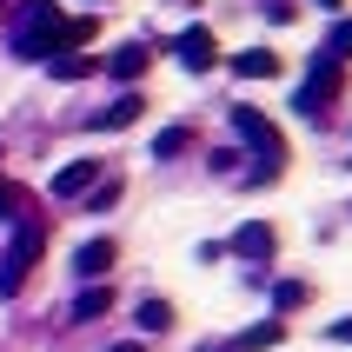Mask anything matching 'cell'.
Masks as SVG:
<instances>
[{"instance_id":"20","label":"cell","mask_w":352,"mask_h":352,"mask_svg":"<svg viewBox=\"0 0 352 352\" xmlns=\"http://www.w3.org/2000/svg\"><path fill=\"white\" fill-rule=\"evenodd\" d=\"M319 7H326V14H339V0H319Z\"/></svg>"},{"instance_id":"6","label":"cell","mask_w":352,"mask_h":352,"mask_svg":"<svg viewBox=\"0 0 352 352\" xmlns=\"http://www.w3.org/2000/svg\"><path fill=\"white\" fill-rule=\"evenodd\" d=\"M213 27H186V34H179V60H186V67H193V74H206V67H213Z\"/></svg>"},{"instance_id":"9","label":"cell","mask_w":352,"mask_h":352,"mask_svg":"<svg viewBox=\"0 0 352 352\" xmlns=\"http://www.w3.org/2000/svg\"><path fill=\"white\" fill-rule=\"evenodd\" d=\"M146 60H153L146 47H120V54H113V60H100V67H107L113 80H126V87H133V80L146 74Z\"/></svg>"},{"instance_id":"15","label":"cell","mask_w":352,"mask_h":352,"mask_svg":"<svg viewBox=\"0 0 352 352\" xmlns=\"http://www.w3.org/2000/svg\"><path fill=\"white\" fill-rule=\"evenodd\" d=\"M94 67H100L94 54H67V60H54V74H60V80H87Z\"/></svg>"},{"instance_id":"10","label":"cell","mask_w":352,"mask_h":352,"mask_svg":"<svg viewBox=\"0 0 352 352\" xmlns=\"http://www.w3.org/2000/svg\"><path fill=\"white\" fill-rule=\"evenodd\" d=\"M233 253H246V259H259V253H273V226H266V219H253V226H239V239H233Z\"/></svg>"},{"instance_id":"19","label":"cell","mask_w":352,"mask_h":352,"mask_svg":"<svg viewBox=\"0 0 352 352\" xmlns=\"http://www.w3.org/2000/svg\"><path fill=\"white\" fill-rule=\"evenodd\" d=\"M107 352H146V346H140V339H126V346H107Z\"/></svg>"},{"instance_id":"11","label":"cell","mask_w":352,"mask_h":352,"mask_svg":"<svg viewBox=\"0 0 352 352\" xmlns=\"http://www.w3.org/2000/svg\"><path fill=\"white\" fill-rule=\"evenodd\" d=\"M140 107H146V100H140V94H120L113 107H107V113L94 120V126H133V120H140Z\"/></svg>"},{"instance_id":"12","label":"cell","mask_w":352,"mask_h":352,"mask_svg":"<svg viewBox=\"0 0 352 352\" xmlns=\"http://www.w3.org/2000/svg\"><path fill=\"white\" fill-rule=\"evenodd\" d=\"M107 306H113V286H87V293L74 299V319H100Z\"/></svg>"},{"instance_id":"8","label":"cell","mask_w":352,"mask_h":352,"mask_svg":"<svg viewBox=\"0 0 352 352\" xmlns=\"http://www.w3.org/2000/svg\"><path fill=\"white\" fill-rule=\"evenodd\" d=\"M233 74H239V80H273V74H279V54L246 47V54H233Z\"/></svg>"},{"instance_id":"1","label":"cell","mask_w":352,"mask_h":352,"mask_svg":"<svg viewBox=\"0 0 352 352\" xmlns=\"http://www.w3.org/2000/svg\"><path fill=\"white\" fill-rule=\"evenodd\" d=\"M40 246H47V219H20L14 246H7V259H0V293H20V286H27Z\"/></svg>"},{"instance_id":"13","label":"cell","mask_w":352,"mask_h":352,"mask_svg":"<svg viewBox=\"0 0 352 352\" xmlns=\"http://www.w3.org/2000/svg\"><path fill=\"white\" fill-rule=\"evenodd\" d=\"M166 326H173V306L166 299H146L140 306V333H166Z\"/></svg>"},{"instance_id":"14","label":"cell","mask_w":352,"mask_h":352,"mask_svg":"<svg viewBox=\"0 0 352 352\" xmlns=\"http://www.w3.org/2000/svg\"><path fill=\"white\" fill-rule=\"evenodd\" d=\"M186 146H193V133H186V126H166V133L153 140V160H173V153H186Z\"/></svg>"},{"instance_id":"2","label":"cell","mask_w":352,"mask_h":352,"mask_svg":"<svg viewBox=\"0 0 352 352\" xmlns=\"http://www.w3.org/2000/svg\"><path fill=\"white\" fill-rule=\"evenodd\" d=\"M54 34H60V7H54V0H34V7H27V20H20V40H14V54H20V60H40V54H54Z\"/></svg>"},{"instance_id":"7","label":"cell","mask_w":352,"mask_h":352,"mask_svg":"<svg viewBox=\"0 0 352 352\" xmlns=\"http://www.w3.org/2000/svg\"><path fill=\"white\" fill-rule=\"evenodd\" d=\"M107 266H113V239H87L74 253V273L80 279H107Z\"/></svg>"},{"instance_id":"16","label":"cell","mask_w":352,"mask_h":352,"mask_svg":"<svg viewBox=\"0 0 352 352\" xmlns=\"http://www.w3.org/2000/svg\"><path fill=\"white\" fill-rule=\"evenodd\" d=\"M279 339H286V326H279V319H266V326H253V333L239 339V346L253 352V346H279Z\"/></svg>"},{"instance_id":"3","label":"cell","mask_w":352,"mask_h":352,"mask_svg":"<svg viewBox=\"0 0 352 352\" xmlns=\"http://www.w3.org/2000/svg\"><path fill=\"white\" fill-rule=\"evenodd\" d=\"M339 67H346V60H333V54H319V60H313V80H306V94L293 100V107H299L306 120H319V113H326V100L339 94V80H346Z\"/></svg>"},{"instance_id":"17","label":"cell","mask_w":352,"mask_h":352,"mask_svg":"<svg viewBox=\"0 0 352 352\" xmlns=\"http://www.w3.org/2000/svg\"><path fill=\"white\" fill-rule=\"evenodd\" d=\"M319 54H333V60H352V20H339V27H333V40H326Z\"/></svg>"},{"instance_id":"4","label":"cell","mask_w":352,"mask_h":352,"mask_svg":"<svg viewBox=\"0 0 352 352\" xmlns=\"http://www.w3.org/2000/svg\"><path fill=\"white\" fill-rule=\"evenodd\" d=\"M233 126H239V140H246V146H259V153H266V166L279 173V160H286V140H279L273 120H259L253 107H233Z\"/></svg>"},{"instance_id":"5","label":"cell","mask_w":352,"mask_h":352,"mask_svg":"<svg viewBox=\"0 0 352 352\" xmlns=\"http://www.w3.org/2000/svg\"><path fill=\"white\" fill-rule=\"evenodd\" d=\"M100 166H107V160H74V166H60V173H54V199L94 193V186H100Z\"/></svg>"},{"instance_id":"18","label":"cell","mask_w":352,"mask_h":352,"mask_svg":"<svg viewBox=\"0 0 352 352\" xmlns=\"http://www.w3.org/2000/svg\"><path fill=\"white\" fill-rule=\"evenodd\" d=\"M0 219H20V193L7 186V179H0Z\"/></svg>"}]
</instances>
